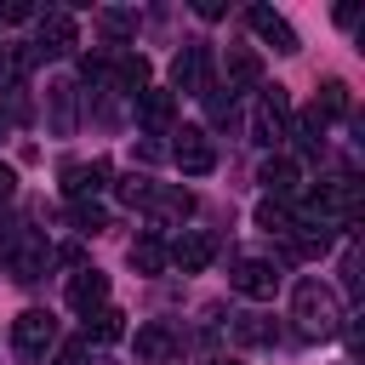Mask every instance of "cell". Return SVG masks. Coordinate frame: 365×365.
I'll use <instances>...</instances> for the list:
<instances>
[{
	"label": "cell",
	"mask_w": 365,
	"mask_h": 365,
	"mask_svg": "<svg viewBox=\"0 0 365 365\" xmlns=\"http://www.w3.org/2000/svg\"><path fill=\"white\" fill-rule=\"evenodd\" d=\"M137 365H165V354L177 348V336H171V325H160V319H148V325H137Z\"/></svg>",
	"instance_id": "19"
},
{
	"label": "cell",
	"mask_w": 365,
	"mask_h": 365,
	"mask_svg": "<svg viewBox=\"0 0 365 365\" xmlns=\"http://www.w3.org/2000/svg\"><path fill=\"white\" fill-rule=\"evenodd\" d=\"M6 125H11V114H6V108H0V137H6Z\"/></svg>",
	"instance_id": "31"
},
{
	"label": "cell",
	"mask_w": 365,
	"mask_h": 365,
	"mask_svg": "<svg viewBox=\"0 0 365 365\" xmlns=\"http://www.w3.org/2000/svg\"><path fill=\"white\" fill-rule=\"evenodd\" d=\"M74 97H80L74 80H63V74L46 80V125H51V137H74V125H80L74 120Z\"/></svg>",
	"instance_id": "14"
},
{
	"label": "cell",
	"mask_w": 365,
	"mask_h": 365,
	"mask_svg": "<svg viewBox=\"0 0 365 365\" xmlns=\"http://www.w3.org/2000/svg\"><path fill=\"white\" fill-rule=\"evenodd\" d=\"M120 336H125V314H120V308H97V314H86V342L108 348V342H120Z\"/></svg>",
	"instance_id": "23"
},
{
	"label": "cell",
	"mask_w": 365,
	"mask_h": 365,
	"mask_svg": "<svg viewBox=\"0 0 365 365\" xmlns=\"http://www.w3.org/2000/svg\"><path fill=\"white\" fill-rule=\"evenodd\" d=\"M228 91H262V57L251 46H228Z\"/></svg>",
	"instance_id": "17"
},
{
	"label": "cell",
	"mask_w": 365,
	"mask_h": 365,
	"mask_svg": "<svg viewBox=\"0 0 365 365\" xmlns=\"http://www.w3.org/2000/svg\"><path fill=\"white\" fill-rule=\"evenodd\" d=\"M291 325H297L302 342L336 336V331H342V302H336V291H331L325 279H297V291H291Z\"/></svg>",
	"instance_id": "1"
},
{
	"label": "cell",
	"mask_w": 365,
	"mask_h": 365,
	"mask_svg": "<svg viewBox=\"0 0 365 365\" xmlns=\"http://www.w3.org/2000/svg\"><path fill=\"white\" fill-rule=\"evenodd\" d=\"M211 86V46L205 40H188L177 57H171V97L182 91V97H200Z\"/></svg>",
	"instance_id": "7"
},
{
	"label": "cell",
	"mask_w": 365,
	"mask_h": 365,
	"mask_svg": "<svg viewBox=\"0 0 365 365\" xmlns=\"http://www.w3.org/2000/svg\"><path fill=\"white\" fill-rule=\"evenodd\" d=\"M165 257H171V268H182V274H205V268L217 262V234H211V228H182V234L165 245Z\"/></svg>",
	"instance_id": "10"
},
{
	"label": "cell",
	"mask_w": 365,
	"mask_h": 365,
	"mask_svg": "<svg viewBox=\"0 0 365 365\" xmlns=\"http://www.w3.org/2000/svg\"><path fill=\"white\" fill-rule=\"evenodd\" d=\"M11 348H17L23 359H46V354L57 348V319H51L46 308H23V314L11 319Z\"/></svg>",
	"instance_id": "6"
},
{
	"label": "cell",
	"mask_w": 365,
	"mask_h": 365,
	"mask_svg": "<svg viewBox=\"0 0 365 365\" xmlns=\"http://www.w3.org/2000/svg\"><path fill=\"white\" fill-rule=\"evenodd\" d=\"M171 114H177V97L171 91H137V125L143 131H171Z\"/></svg>",
	"instance_id": "18"
},
{
	"label": "cell",
	"mask_w": 365,
	"mask_h": 365,
	"mask_svg": "<svg viewBox=\"0 0 365 365\" xmlns=\"http://www.w3.org/2000/svg\"><path fill=\"white\" fill-rule=\"evenodd\" d=\"M285 137H297V148L308 154V160H319V148H325V120L314 114V108H302V114H291V131Z\"/></svg>",
	"instance_id": "22"
},
{
	"label": "cell",
	"mask_w": 365,
	"mask_h": 365,
	"mask_svg": "<svg viewBox=\"0 0 365 365\" xmlns=\"http://www.w3.org/2000/svg\"><path fill=\"white\" fill-rule=\"evenodd\" d=\"M86 365H114V359H103V354H97V359H86Z\"/></svg>",
	"instance_id": "33"
},
{
	"label": "cell",
	"mask_w": 365,
	"mask_h": 365,
	"mask_svg": "<svg viewBox=\"0 0 365 365\" xmlns=\"http://www.w3.org/2000/svg\"><path fill=\"white\" fill-rule=\"evenodd\" d=\"M63 297H68V308H74V314L86 319V314L108 308V274H103V268H86V262H80V268L68 274V291H63Z\"/></svg>",
	"instance_id": "13"
},
{
	"label": "cell",
	"mask_w": 365,
	"mask_h": 365,
	"mask_svg": "<svg viewBox=\"0 0 365 365\" xmlns=\"http://www.w3.org/2000/svg\"><path fill=\"white\" fill-rule=\"evenodd\" d=\"M80 46L74 11H40L34 17V57H68Z\"/></svg>",
	"instance_id": "8"
},
{
	"label": "cell",
	"mask_w": 365,
	"mask_h": 365,
	"mask_svg": "<svg viewBox=\"0 0 365 365\" xmlns=\"http://www.w3.org/2000/svg\"><path fill=\"white\" fill-rule=\"evenodd\" d=\"M314 114H319L325 125H331V120H348V114H354V97H348V86H342V80H319Z\"/></svg>",
	"instance_id": "21"
},
{
	"label": "cell",
	"mask_w": 365,
	"mask_h": 365,
	"mask_svg": "<svg viewBox=\"0 0 365 365\" xmlns=\"http://www.w3.org/2000/svg\"><path fill=\"white\" fill-rule=\"evenodd\" d=\"M285 131H291V97H285V86H262L257 114H251V143L279 148V143H285Z\"/></svg>",
	"instance_id": "3"
},
{
	"label": "cell",
	"mask_w": 365,
	"mask_h": 365,
	"mask_svg": "<svg viewBox=\"0 0 365 365\" xmlns=\"http://www.w3.org/2000/svg\"><path fill=\"white\" fill-rule=\"evenodd\" d=\"M11 194H17V171H11V165H6V160H0V205H6V200H11Z\"/></svg>",
	"instance_id": "29"
},
{
	"label": "cell",
	"mask_w": 365,
	"mask_h": 365,
	"mask_svg": "<svg viewBox=\"0 0 365 365\" xmlns=\"http://www.w3.org/2000/svg\"><path fill=\"white\" fill-rule=\"evenodd\" d=\"M148 188H154V182H148V177H137V171H131V177H120V182H114V194H120V200H125V205H143V200H148Z\"/></svg>",
	"instance_id": "26"
},
{
	"label": "cell",
	"mask_w": 365,
	"mask_h": 365,
	"mask_svg": "<svg viewBox=\"0 0 365 365\" xmlns=\"http://www.w3.org/2000/svg\"><path fill=\"white\" fill-rule=\"evenodd\" d=\"M342 285L359 291V257H354V251H342Z\"/></svg>",
	"instance_id": "28"
},
{
	"label": "cell",
	"mask_w": 365,
	"mask_h": 365,
	"mask_svg": "<svg viewBox=\"0 0 365 365\" xmlns=\"http://www.w3.org/2000/svg\"><path fill=\"white\" fill-rule=\"evenodd\" d=\"M0 257H6V274H11V279L34 285V279H46V268H51L57 251L46 245V234H34V228H11L6 245H0Z\"/></svg>",
	"instance_id": "2"
},
{
	"label": "cell",
	"mask_w": 365,
	"mask_h": 365,
	"mask_svg": "<svg viewBox=\"0 0 365 365\" xmlns=\"http://www.w3.org/2000/svg\"><path fill=\"white\" fill-rule=\"evenodd\" d=\"M257 228H262V234H279V240H285V234L297 228V211H291L285 200H262V205H257Z\"/></svg>",
	"instance_id": "24"
},
{
	"label": "cell",
	"mask_w": 365,
	"mask_h": 365,
	"mask_svg": "<svg viewBox=\"0 0 365 365\" xmlns=\"http://www.w3.org/2000/svg\"><path fill=\"white\" fill-rule=\"evenodd\" d=\"M143 211H148L160 228H182V222H188V211H194V194H188L182 182H154V188H148V200H143Z\"/></svg>",
	"instance_id": "11"
},
{
	"label": "cell",
	"mask_w": 365,
	"mask_h": 365,
	"mask_svg": "<svg viewBox=\"0 0 365 365\" xmlns=\"http://www.w3.org/2000/svg\"><path fill=\"white\" fill-rule=\"evenodd\" d=\"M165 154L182 165V177H205V171H217V143H211L205 125H182V131H171V148H165Z\"/></svg>",
	"instance_id": "5"
},
{
	"label": "cell",
	"mask_w": 365,
	"mask_h": 365,
	"mask_svg": "<svg viewBox=\"0 0 365 365\" xmlns=\"http://www.w3.org/2000/svg\"><path fill=\"white\" fill-rule=\"evenodd\" d=\"M97 29H108V34H131V29H137V11H97Z\"/></svg>",
	"instance_id": "27"
},
{
	"label": "cell",
	"mask_w": 365,
	"mask_h": 365,
	"mask_svg": "<svg viewBox=\"0 0 365 365\" xmlns=\"http://www.w3.org/2000/svg\"><path fill=\"white\" fill-rule=\"evenodd\" d=\"M57 182H63L68 205H74V200H97V194L108 188V160H103V154H97V160H63V165H57Z\"/></svg>",
	"instance_id": "9"
},
{
	"label": "cell",
	"mask_w": 365,
	"mask_h": 365,
	"mask_svg": "<svg viewBox=\"0 0 365 365\" xmlns=\"http://www.w3.org/2000/svg\"><path fill=\"white\" fill-rule=\"evenodd\" d=\"M205 365H240V359H205Z\"/></svg>",
	"instance_id": "32"
},
{
	"label": "cell",
	"mask_w": 365,
	"mask_h": 365,
	"mask_svg": "<svg viewBox=\"0 0 365 365\" xmlns=\"http://www.w3.org/2000/svg\"><path fill=\"white\" fill-rule=\"evenodd\" d=\"M137 160H165V148H160L154 137H143V143H137Z\"/></svg>",
	"instance_id": "30"
},
{
	"label": "cell",
	"mask_w": 365,
	"mask_h": 365,
	"mask_svg": "<svg viewBox=\"0 0 365 365\" xmlns=\"http://www.w3.org/2000/svg\"><path fill=\"white\" fill-rule=\"evenodd\" d=\"M279 262L274 257H234V268H228V285L240 291V297H251V302H274V291H279Z\"/></svg>",
	"instance_id": "4"
},
{
	"label": "cell",
	"mask_w": 365,
	"mask_h": 365,
	"mask_svg": "<svg viewBox=\"0 0 365 365\" xmlns=\"http://www.w3.org/2000/svg\"><path fill=\"white\" fill-rule=\"evenodd\" d=\"M257 182H262V194H268V200H285V194H297L302 165H297L291 154H268V160L257 165Z\"/></svg>",
	"instance_id": "15"
},
{
	"label": "cell",
	"mask_w": 365,
	"mask_h": 365,
	"mask_svg": "<svg viewBox=\"0 0 365 365\" xmlns=\"http://www.w3.org/2000/svg\"><path fill=\"white\" fill-rule=\"evenodd\" d=\"M228 336H234L240 348H274V342H279V319H268V314L251 308V314H234V319H228Z\"/></svg>",
	"instance_id": "16"
},
{
	"label": "cell",
	"mask_w": 365,
	"mask_h": 365,
	"mask_svg": "<svg viewBox=\"0 0 365 365\" xmlns=\"http://www.w3.org/2000/svg\"><path fill=\"white\" fill-rule=\"evenodd\" d=\"M125 262H131L137 274H148V279L171 268V257H165V240H160V234H137V240H131V251H125Z\"/></svg>",
	"instance_id": "20"
},
{
	"label": "cell",
	"mask_w": 365,
	"mask_h": 365,
	"mask_svg": "<svg viewBox=\"0 0 365 365\" xmlns=\"http://www.w3.org/2000/svg\"><path fill=\"white\" fill-rule=\"evenodd\" d=\"M68 222H74L80 234H103V228H108V211H103L97 200H74V205H68Z\"/></svg>",
	"instance_id": "25"
},
{
	"label": "cell",
	"mask_w": 365,
	"mask_h": 365,
	"mask_svg": "<svg viewBox=\"0 0 365 365\" xmlns=\"http://www.w3.org/2000/svg\"><path fill=\"white\" fill-rule=\"evenodd\" d=\"M245 23H251V34H257L262 46H274L279 57H297V51H302L297 29H291V23H285V17L274 11V6H251V11H245Z\"/></svg>",
	"instance_id": "12"
}]
</instances>
